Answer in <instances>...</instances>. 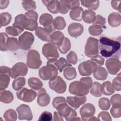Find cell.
I'll use <instances>...</instances> for the list:
<instances>
[{"mask_svg":"<svg viewBox=\"0 0 121 121\" xmlns=\"http://www.w3.org/2000/svg\"><path fill=\"white\" fill-rule=\"evenodd\" d=\"M100 53L106 58L118 59L121 55V43L120 38H112L102 36L99 40Z\"/></svg>","mask_w":121,"mask_h":121,"instance_id":"1","label":"cell"},{"mask_svg":"<svg viewBox=\"0 0 121 121\" xmlns=\"http://www.w3.org/2000/svg\"><path fill=\"white\" fill-rule=\"evenodd\" d=\"M38 14L34 11H28L25 14L17 15L14 20L13 25L22 27L24 29L31 31L35 30L38 27Z\"/></svg>","mask_w":121,"mask_h":121,"instance_id":"2","label":"cell"},{"mask_svg":"<svg viewBox=\"0 0 121 121\" xmlns=\"http://www.w3.org/2000/svg\"><path fill=\"white\" fill-rule=\"evenodd\" d=\"M67 103H63L57 106L55 109H56L58 113L61 117L64 118L67 121H80V118L77 117V112L69 106Z\"/></svg>","mask_w":121,"mask_h":121,"instance_id":"3","label":"cell"},{"mask_svg":"<svg viewBox=\"0 0 121 121\" xmlns=\"http://www.w3.org/2000/svg\"><path fill=\"white\" fill-rule=\"evenodd\" d=\"M58 69L52 63L47 61L46 66H43L39 70V76L43 80H50L57 76Z\"/></svg>","mask_w":121,"mask_h":121,"instance_id":"4","label":"cell"},{"mask_svg":"<svg viewBox=\"0 0 121 121\" xmlns=\"http://www.w3.org/2000/svg\"><path fill=\"white\" fill-rule=\"evenodd\" d=\"M90 88L84 83L80 81H75L71 83L69 90L70 94L79 96L87 95Z\"/></svg>","mask_w":121,"mask_h":121,"instance_id":"5","label":"cell"},{"mask_svg":"<svg viewBox=\"0 0 121 121\" xmlns=\"http://www.w3.org/2000/svg\"><path fill=\"white\" fill-rule=\"evenodd\" d=\"M98 40L93 37L90 36L87 40L85 47V54L88 58L99 55Z\"/></svg>","mask_w":121,"mask_h":121,"instance_id":"6","label":"cell"},{"mask_svg":"<svg viewBox=\"0 0 121 121\" xmlns=\"http://www.w3.org/2000/svg\"><path fill=\"white\" fill-rule=\"evenodd\" d=\"M42 61L39 52L35 50L28 52L26 59L27 66L32 69H38L41 66Z\"/></svg>","mask_w":121,"mask_h":121,"instance_id":"7","label":"cell"},{"mask_svg":"<svg viewBox=\"0 0 121 121\" xmlns=\"http://www.w3.org/2000/svg\"><path fill=\"white\" fill-rule=\"evenodd\" d=\"M35 40L32 33L26 31L21 35L18 38L19 47L24 50H28L31 47Z\"/></svg>","mask_w":121,"mask_h":121,"instance_id":"8","label":"cell"},{"mask_svg":"<svg viewBox=\"0 0 121 121\" xmlns=\"http://www.w3.org/2000/svg\"><path fill=\"white\" fill-rule=\"evenodd\" d=\"M50 88L58 94L65 92L67 85L64 80L60 76H56L49 81Z\"/></svg>","mask_w":121,"mask_h":121,"instance_id":"9","label":"cell"},{"mask_svg":"<svg viewBox=\"0 0 121 121\" xmlns=\"http://www.w3.org/2000/svg\"><path fill=\"white\" fill-rule=\"evenodd\" d=\"M11 77V69L5 66L0 67V90H5L8 86Z\"/></svg>","mask_w":121,"mask_h":121,"instance_id":"10","label":"cell"},{"mask_svg":"<svg viewBox=\"0 0 121 121\" xmlns=\"http://www.w3.org/2000/svg\"><path fill=\"white\" fill-rule=\"evenodd\" d=\"M37 94L32 89H29L23 87L17 92V98L25 102L30 103L32 102L36 97Z\"/></svg>","mask_w":121,"mask_h":121,"instance_id":"11","label":"cell"},{"mask_svg":"<svg viewBox=\"0 0 121 121\" xmlns=\"http://www.w3.org/2000/svg\"><path fill=\"white\" fill-rule=\"evenodd\" d=\"M42 52L48 60L57 59L59 57V53L57 47L52 43H45L42 47Z\"/></svg>","mask_w":121,"mask_h":121,"instance_id":"12","label":"cell"},{"mask_svg":"<svg viewBox=\"0 0 121 121\" xmlns=\"http://www.w3.org/2000/svg\"><path fill=\"white\" fill-rule=\"evenodd\" d=\"M97 67L96 64L91 60H87L81 63L78 66L79 74L83 76H90Z\"/></svg>","mask_w":121,"mask_h":121,"instance_id":"13","label":"cell"},{"mask_svg":"<svg viewBox=\"0 0 121 121\" xmlns=\"http://www.w3.org/2000/svg\"><path fill=\"white\" fill-rule=\"evenodd\" d=\"M28 72L27 65L24 62H19L16 63L11 69V77L16 78L19 76H25Z\"/></svg>","mask_w":121,"mask_h":121,"instance_id":"14","label":"cell"},{"mask_svg":"<svg viewBox=\"0 0 121 121\" xmlns=\"http://www.w3.org/2000/svg\"><path fill=\"white\" fill-rule=\"evenodd\" d=\"M53 20L52 16L51 14L45 13L42 14L40 16L39 23L44 26V28L51 33L55 30L52 24Z\"/></svg>","mask_w":121,"mask_h":121,"instance_id":"15","label":"cell"},{"mask_svg":"<svg viewBox=\"0 0 121 121\" xmlns=\"http://www.w3.org/2000/svg\"><path fill=\"white\" fill-rule=\"evenodd\" d=\"M105 66L110 74L116 75L121 69V63L118 59L111 58L106 61Z\"/></svg>","mask_w":121,"mask_h":121,"instance_id":"16","label":"cell"},{"mask_svg":"<svg viewBox=\"0 0 121 121\" xmlns=\"http://www.w3.org/2000/svg\"><path fill=\"white\" fill-rule=\"evenodd\" d=\"M95 112V106L90 103H87L81 107L79 112L82 120L88 121L89 119L93 116Z\"/></svg>","mask_w":121,"mask_h":121,"instance_id":"17","label":"cell"},{"mask_svg":"<svg viewBox=\"0 0 121 121\" xmlns=\"http://www.w3.org/2000/svg\"><path fill=\"white\" fill-rule=\"evenodd\" d=\"M20 120H26L31 121L33 119V114L30 107L26 104H22L18 106L16 109Z\"/></svg>","mask_w":121,"mask_h":121,"instance_id":"18","label":"cell"},{"mask_svg":"<svg viewBox=\"0 0 121 121\" xmlns=\"http://www.w3.org/2000/svg\"><path fill=\"white\" fill-rule=\"evenodd\" d=\"M86 100V97L84 96L76 95L74 96H67V102L74 109L78 108L81 105L85 103Z\"/></svg>","mask_w":121,"mask_h":121,"instance_id":"19","label":"cell"},{"mask_svg":"<svg viewBox=\"0 0 121 121\" xmlns=\"http://www.w3.org/2000/svg\"><path fill=\"white\" fill-rule=\"evenodd\" d=\"M68 32L71 36L77 37L82 34L84 32V27L80 23H72L69 26Z\"/></svg>","mask_w":121,"mask_h":121,"instance_id":"20","label":"cell"},{"mask_svg":"<svg viewBox=\"0 0 121 121\" xmlns=\"http://www.w3.org/2000/svg\"><path fill=\"white\" fill-rule=\"evenodd\" d=\"M50 97L46 93V90L42 88L38 93L37 103L38 105L42 107L47 106L50 102Z\"/></svg>","mask_w":121,"mask_h":121,"instance_id":"21","label":"cell"},{"mask_svg":"<svg viewBox=\"0 0 121 121\" xmlns=\"http://www.w3.org/2000/svg\"><path fill=\"white\" fill-rule=\"evenodd\" d=\"M43 3L45 5L47 9L52 13L57 14L60 12V2L59 0H42Z\"/></svg>","mask_w":121,"mask_h":121,"instance_id":"22","label":"cell"},{"mask_svg":"<svg viewBox=\"0 0 121 121\" xmlns=\"http://www.w3.org/2000/svg\"><path fill=\"white\" fill-rule=\"evenodd\" d=\"M48 61L54 65L60 72H61L66 68L71 66V64L63 57L60 58L58 60L57 59H53L49 60Z\"/></svg>","mask_w":121,"mask_h":121,"instance_id":"23","label":"cell"},{"mask_svg":"<svg viewBox=\"0 0 121 121\" xmlns=\"http://www.w3.org/2000/svg\"><path fill=\"white\" fill-rule=\"evenodd\" d=\"M109 24L112 27H117L121 25V17L119 13L112 12L110 14L108 17Z\"/></svg>","mask_w":121,"mask_h":121,"instance_id":"24","label":"cell"},{"mask_svg":"<svg viewBox=\"0 0 121 121\" xmlns=\"http://www.w3.org/2000/svg\"><path fill=\"white\" fill-rule=\"evenodd\" d=\"M36 35L41 40L50 42L51 33L46 29L41 27H38L35 31Z\"/></svg>","mask_w":121,"mask_h":121,"instance_id":"25","label":"cell"},{"mask_svg":"<svg viewBox=\"0 0 121 121\" xmlns=\"http://www.w3.org/2000/svg\"><path fill=\"white\" fill-rule=\"evenodd\" d=\"M93 76L97 80H104L107 78L108 72L104 68L97 67L93 72Z\"/></svg>","mask_w":121,"mask_h":121,"instance_id":"26","label":"cell"},{"mask_svg":"<svg viewBox=\"0 0 121 121\" xmlns=\"http://www.w3.org/2000/svg\"><path fill=\"white\" fill-rule=\"evenodd\" d=\"M64 38L63 34L59 31H54L51 35L50 42L55 45H59Z\"/></svg>","mask_w":121,"mask_h":121,"instance_id":"27","label":"cell"},{"mask_svg":"<svg viewBox=\"0 0 121 121\" xmlns=\"http://www.w3.org/2000/svg\"><path fill=\"white\" fill-rule=\"evenodd\" d=\"M95 17L96 14L95 11L89 9H86L82 13V19L86 23L90 24L94 22Z\"/></svg>","mask_w":121,"mask_h":121,"instance_id":"28","label":"cell"},{"mask_svg":"<svg viewBox=\"0 0 121 121\" xmlns=\"http://www.w3.org/2000/svg\"><path fill=\"white\" fill-rule=\"evenodd\" d=\"M14 99V96L11 92L9 90H0V100L1 102L5 104H9Z\"/></svg>","mask_w":121,"mask_h":121,"instance_id":"29","label":"cell"},{"mask_svg":"<svg viewBox=\"0 0 121 121\" xmlns=\"http://www.w3.org/2000/svg\"><path fill=\"white\" fill-rule=\"evenodd\" d=\"M24 29L20 26L12 25V26H9L6 27V32L10 35L13 36H16L21 34Z\"/></svg>","mask_w":121,"mask_h":121,"instance_id":"30","label":"cell"},{"mask_svg":"<svg viewBox=\"0 0 121 121\" xmlns=\"http://www.w3.org/2000/svg\"><path fill=\"white\" fill-rule=\"evenodd\" d=\"M57 46L60 53L66 54L70 49L71 43L69 39L64 37L61 43Z\"/></svg>","mask_w":121,"mask_h":121,"instance_id":"31","label":"cell"},{"mask_svg":"<svg viewBox=\"0 0 121 121\" xmlns=\"http://www.w3.org/2000/svg\"><path fill=\"white\" fill-rule=\"evenodd\" d=\"M28 84L32 89L38 90L41 89L43 86V82L38 78L31 77L28 79Z\"/></svg>","mask_w":121,"mask_h":121,"instance_id":"32","label":"cell"},{"mask_svg":"<svg viewBox=\"0 0 121 121\" xmlns=\"http://www.w3.org/2000/svg\"><path fill=\"white\" fill-rule=\"evenodd\" d=\"M83 9L81 7H78L76 9H72L69 12V16L70 18L74 20L81 21L82 13Z\"/></svg>","mask_w":121,"mask_h":121,"instance_id":"33","label":"cell"},{"mask_svg":"<svg viewBox=\"0 0 121 121\" xmlns=\"http://www.w3.org/2000/svg\"><path fill=\"white\" fill-rule=\"evenodd\" d=\"M101 85L102 93L104 95H110L115 92L112 85L110 81H105Z\"/></svg>","mask_w":121,"mask_h":121,"instance_id":"34","label":"cell"},{"mask_svg":"<svg viewBox=\"0 0 121 121\" xmlns=\"http://www.w3.org/2000/svg\"><path fill=\"white\" fill-rule=\"evenodd\" d=\"M63 76L65 78L68 80L74 79L77 76V72L75 68L71 66L66 68L63 71Z\"/></svg>","mask_w":121,"mask_h":121,"instance_id":"35","label":"cell"},{"mask_svg":"<svg viewBox=\"0 0 121 121\" xmlns=\"http://www.w3.org/2000/svg\"><path fill=\"white\" fill-rule=\"evenodd\" d=\"M52 24L55 29L59 30L63 29L66 26V21L64 18L60 16L56 17L53 20Z\"/></svg>","mask_w":121,"mask_h":121,"instance_id":"36","label":"cell"},{"mask_svg":"<svg viewBox=\"0 0 121 121\" xmlns=\"http://www.w3.org/2000/svg\"><path fill=\"white\" fill-rule=\"evenodd\" d=\"M90 93L95 97L101 96L102 95L101 84L97 82L93 83L90 89Z\"/></svg>","mask_w":121,"mask_h":121,"instance_id":"37","label":"cell"},{"mask_svg":"<svg viewBox=\"0 0 121 121\" xmlns=\"http://www.w3.org/2000/svg\"><path fill=\"white\" fill-rule=\"evenodd\" d=\"M7 50L10 51H16L18 50L19 47L18 41L16 38L9 37L7 43Z\"/></svg>","mask_w":121,"mask_h":121,"instance_id":"38","label":"cell"},{"mask_svg":"<svg viewBox=\"0 0 121 121\" xmlns=\"http://www.w3.org/2000/svg\"><path fill=\"white\" fill-rule=\"evenodd\" d=\"M81 5L89 10H96L99 6V0H81Z\"/></svg>","mask_w":121,"mask_h":121,"instance_id":"39","label":"cell"},{"mask_svg":"<svg viewBox=\"0 0 121 121\" xmlns=\"http://www.w3.org/2000/svg\"><path fill=\"white\" fill-rule=\"evenodd\" d=\"M26 79L24 77H21L15 78L12 83V87L16 91H18L23 88L25 85Z\"/></svg>","mask_w":121,"mask_h":121,"instance_id":"40","label":"cell"},{"mask_svg":"<svg viewBox=\"0 0 121 121\" xmlns=\"http://www.w3.org/2000/svg\"><path fill=\"white\" fill-rule=\"evenodd\" d=\"M12 19L11 15L8 12H3L0 14V26H6L9 24Z\"/></svg>","mask_w":121,"mask_h":121,"instance_id":"41","label":"cell"},{"mask_svg":"<svg viewBox=\"0 0 121 121\" xmlns=\"http://www.w3.org/2000/svg\"><path fill=\"white\" fill-rule=\"evenodd\" d=\"M3 117L6 121H15L17 119V114L14 110L9 109L5 111Z\"/></svg>","mask_w":121,"mask_h":121,"instance_id":"42","label":"cell"},{"mask_svg":"<svg viewBox=\"0 0 121 121\" xmlns=\"http://www.w3.org/2000/svg\"><path fill=\"white\" fill-rule=\"evenodd\" d=\"M21 4L23 8L26 11H34L36 9V3L34 0H24Z\"/></svg>","mask_w":121,"mask_h":121,"instance_id":"43","label":"cell"},{"mask_svg":"<svg viewBox=\"0 0 121 121\" xmlns=\"http://www.w3.org/2000/svg\"><path fill=\"white\" fill-rule=\"evenodd\" d=\"M104 30L102 27L98 25H92L89 27L88 31L91 35L93 36H98L101 35Z\"/></svg>","mask_w":121,"mask_h":121,"instance_id":"44","label":"cell"},{"mask_svg":"<svg viewBox=\"0 0 121 121\" xmlns=\"http://www.w3.org/2000/svg\"><path fill=\"white\" fill-rule=\"evenodd\" d=\"M9 38L8 35L5 33L1 32L0 34V50L1 51H7V43Z\"/></svg>","mask_w":121,"mask_h":121,"instance_id":"45","label":"cell"},{"mask_svg":"<svg viewBox=\"0 0 121 121\" xmlns=\"http://www.w3.org/2000/svg\"><path fill=\"white\" fill-rule=\"evenodd\" d=\"M98 105L101 110H108L111 106V102L108 98L102 97L99 100Z\"/></svg>","mask_w":121,"mask_h":121,"instance_id":"46","label":"cell"},{"mask_svg":"<svg viewBox=\"0 0 121 121\" xmlns=\"http://www.w3.org/2000/svg\"><path fill=\"white\" fill-rule=\"evenodd\" d=\"M60 13L65 14L68 12L70 9V2L69 0H61L60 1Z\"/></svg>","mask_w":121,"mask_h":121,"instance_id":"47","label":"cell"},{"mask_svg":"<svg viewBox=\"0 0 121 121\" xmlns=\"http://www.w3.org/2000/svg\"><path fill=\"white\" fill-rule=\"evenodd\" d=\"M121 95L120 94H115L113 95L110 99V102L113 106L121 107Z\"/></svg>","mask_w":121,"mask_h":121,"instance_id":"48","label":"cell"},{"mask_svg":"<svg viewBox=\"0 0 121 121\" xmlns=\"http://www.w3.org/2000/svg\"><path fill=\"white\" fill-rule=\"evenodd\" d=\"M67 61L73 65H75L78 62V56L74 51H70L67 55Z\"/></svg>","mask_w":121,"mask_h":121,"instance_id":"49","label":"cell"},{"mask_svg":"<svg viewBox=\"0 0 121 121\" xmlns=\"http://www.w3.org/2000/svg\"><path fill=\"white\" fill-rule=\"evenodd\" d=\"M112 86L116 91H119L121 90V73H119L117 77L112 80Z\"/></svg>","mask_w":121,"mask_h":121,"instance_id":"50","label":"cell"},{"mask_svg":"<svg viewBox=\"0 0 121 121\" xmlns=\"http://www.w3.org/2000/svg\"><path fill=\"white\" fill-rule=\"evenodd\" d=\"M105 23V19L103 17L100 15H97L92 24L93 25H98L101 27H103L104 26Z\"/></svg>","mask_w":121,"mask_h":121,"instance_id":"51","label":"cell"},{"mask_svg":"<svg viewBox=\"0 0 121 121\" xmlns=\"http://www.w3.org/2000/svg\"><path fill=\"white\" fill-rule=\"evenodd\" d=\"M52 120V115L51 112L44 111L40 115L38 121H51Z\"/></svg>","mask_w":121,"mask_h":121,"instance_id":"52","label":"cell"},{"mask_svg":"<svg viewBox=\"0 0 121 121\" xmlns=\"http://www.w3.org/2000/svg\"><path fill=\"white\" fill-rule=\"evenodd\" d=\"M91 60L93 61L97 67H101L104 64V59L101 56L98 55L97 56L91 58Z\"/></svg>","mask_w":121,"mask_h":121,"instance_id":"53","label":"cell"},{"mask_svg":"<svg viewBox=\"0 0 121 121\" xmlns=\"http://www.w3.org/2000/svg\"><path fill=\"white\" fill-rule=\"evenodd\" d=\"M98 120L99 121H112V118L108 112H101L98 115Z\"/></svg>","mask_w":121,"mask_h":121,"instance_id":"54","label":"cell"},{"mask_svg":"<svg viewBox=\"0 0 121 121\" xmlns=\"http://www.w3.org/2000/svg\"><path fill=\"white\" fill-rule=\"evenodd\" d=\"M110 112L113 117L119 118L121 116V107L113 106L110 110Z\"/></svg>","mask_w":121,"mask_h":121,"instance_id":"55","label":"cell"},{"mask_svg":"<svg viewBox=\"0 0 121 121\" xmlns=\"http://www.w3.org/2000/svg\"><path fill=\"white\" fill-rule=\"evenodd\" d=\"M67 101L65 98L63 96H57L54 98L52 101V106L54 108H56L57 106L59 104L63 103H66Z\"/></svg>","mask_w":121,"mask_h":121,"instance_id":"56","label":"cell"},{"mask_svg":"<svg viewBox=\"0 0 121 121\" xmlns=\"http://www.w3.org/2000/svg\"><path fill=\"white\" fill-rule=\"evenodd\" d=\"M111 5L113 9L121 12V0H112Z\"/></svg>","mask_w":121,"mask_h":121,"instance_id":"57","label":"cell"},{"mask_svg":"<svg viewBox=\"0 0 121 121\" xmlns=\"http://www.w3.org/2000/svg\"><path fill=\"white\" fill-rule=\"evenodd\" d=\"M80 81L86 84L90 88H91L92 85V79L90 77H83L80 78Z\"/></svg>","mask_w":121,"mask_h":121,"instance_id":"58","label":"cell"},{"mask_svg":"<svg viewBox=\"0 0 121 121\" xmlns=\"http://www.w3.org/2000/svg\"><path fill=\"white\" fill-rule=\"evenodd\" d=\"M69 2L70 10L79 7L80 1L79 0H69Z\"/></svg>","mask_w":121,"mask_h":121,"instance_id":"59","label":"cell"},{"mask_svg":"<svg viewBox=\"0 0 121 121\" xmlns=\"http://www.w3.org/2000/svg\"><path fill=\"white\" fill-rule=\"evenodd\" d=\"M9 0H0V9H6L9 5Z\"/></svg>","mask_w":121,"mask_h":121,"instance_id":"60","label":"cell"},{"mask_svg":"<svg viewBox=\"0 0 121 121\" xmlns=\"http://www.w3.org/2000/svg\"><path fill=\"white\" fill-rule=\"evenodd\" d=\"M53 121H63V119L61 117L60 114L58 113L57 111H55L54 112L53 114Z\"/></svg>","mask_w":121,"mask_h":121,"instance_id":"61","label":"cell"}]
</instances>
